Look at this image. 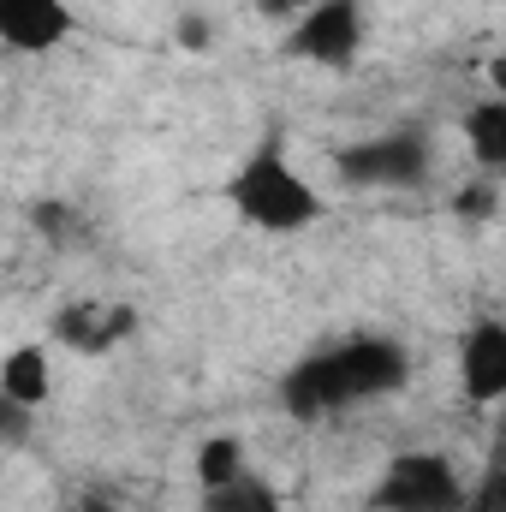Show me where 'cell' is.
<instances>
[{
    "label": "cell",
    "mask_w": 506,
    "mask_h": 512,
    "mask_svg": "<svg viewBox=\"0 0 506 512\" xmlns=\"http://www.w3.org/2000/svg\"><path fill=\"white\" fill-rule=\"evenodd\" d=\"M411 382V352L387 334H352L334 346L304 352L286 376H280V411L292 423H328L352 405H376L393 399Z\"/></svg>",
    "instance_id": "1"
},
{
    "label": "cell",
    "mask_w": 506,
    "mask_h": 512,
    "mask_svg": "<svg viewBox=\"0 0 506 512\" xmlns=\"http://www.w3.org/2000/svg\"><path fill=\"white\" fill-rule=\"evenodd\" d=\"M221 197H227V209H233L245 227L274 233V239L316 227V221H322V209H328V203H322V191H316V185L298 173V161L286 155L280 131H268L251 155L227 173Z\"/></svg>",
    "instance_id": "2"
},
{
    "label": "cell",
    "mask_w": 506,
    "mask_h": 512,
    "mask_svg": "<svg viewBox=\"0 0 506 512\" xmlns=\"http://www.w3.org/2000/svg\"><path fill=\"white\" fill-rule=\"evenodd\" d=\"M471 489L459 477V465L435 447H411V453H393L387 471L376 477V489L364 495L370 512H465Z\"/></svg>",
    "instance_id": "3"
},
{
    "label": "cell",
    "mask_w": 506,
    "mask_h": 512,
    "mask_svg": "<svg viewBox=\"0 0 506 512\" xmlns=\"http://www.w3.org/2000/svg\"><path fill=\"white\" fill-rule=\"evenodd\" d=\"M334 167L358 191H417L435 173V143L423 126H393L364 137V143H346L334 155Z\"/></svg>",
    "instance_id": "4"
},
{
    "label": "cell",
    "mask_w": 506,
    "mask_h": 512,
    "mask_svg": "<svg viewBox=\"0 0 506 512\" xmlns=\"http://www.w3.org/2000/svg\"><path fill=\"white\" fill-rule=\"evenodd\" d=\"M364 36H370V24H364V0H310L298 18H292V30H286V54L292 60H304V66H352L358 54H364Z\"/></svg>",
    "instance_id": "5"
},
{
    "label": "cell",
    "mask_w": 506,
    "mask_h": 512,
    "mask_svg": "<svg viewBox=\"0 0 506 512\" xmlns=\"http://www.w3.org/2000/svg\"><path fill=\"white\" fill-rule=\"evenodd\" d=\"M131 328H137V310H131V304L78 298V304L54 310V340H60V346H72V352H84V358L114 352L120 340H131Z\"/></svg>",
    "instance_id": "6"
},
{
    "label": "cell",
    "mask_w": 506,
    "mask_h": 512,
    "mask_svg": "<svg viewBox=\"0 0 506 512\" xmlns=\"http://www.w3.org/2000/svg\"><path fill=\"white\" fill-rule=\"evenodd\" d=\"M459 387L471 405H495L506 393V322L477 316L471 334L459 340Z\"/></svg>",
    "instance_id": "7"
},
{
    "label": "cell",
    "mask_w": 506,
    "mask_h": 512,
    "mask_svg": "<svg viewBox=\"0 0 506 512\" xmlns=\"http://www.w3.org/2000/svg\"><path fill=\"white\" fill-rule=\"evenodd\" d=\"M72 36L66 0H0V48L12 54H54Z\"/></svg>",
    "instance_id": "8"
},
{
    "label": "cell",
    "mask_w": 506,
    "mask_h": 512,
    "mask_svg": "<svg viewBox=\"0 0 506 512\" xmlns=\"http://www.w3.org/2000/svg\"><path fill=\"white\" fill-rule=\"evenodd\" d=\"M0 393L36 411V405H42V399L54 393V370H48V352H42V346H12V352H6V364H0Z\"/></svg>",
    "instance_id": "9"
},
{
    "label": "cell",
    "mask_w": 506,
    "mask_h": 512,
    "mask_svg": "<svg viewBox=\"0 0 506 512\" xmlns=\"http://www.w3.org/2000/svg\"><path fill=\"white\" fill-rule=\"evenodd\" d=\"M465 143H471L477 167H483L489 179H501L506 173V102L501 96H489V102H477V108L465 114Z\"/></svg>",
    "instance_id": "10"
},
{
    "label": "cell",
    "mask_w": 506,
    "mask_h": 512,
    "mask_svg": "<svg viewBox=\"0 0 506 512\" xmlns=\"http://www.w3.org/2000/svg\"><path fill=\"white\" fill-rule=\"evenodd\" d=\"M197 507H203V512H286V507H280V489H274L268 477H256L251 465H245L239 477H227V483L203 489V495H197Z\"/></svg>",
    "instance_id": "11"
},
{
    "label": "cell",
    "mask_w": 506,
    "mask_h": 512,
    "mask_svg": "<svg viewBox=\"0 0 506 512\" xmlns=\"http://www.w3.org/2000/svg\"><path fill=\"white\" fill-rule=\"evenodd\" d=\"M239 471H245V447L233 435H215V441L197 447V489H215V483H227Z\"/></svg>",
    "instance_id": "12"
},
{
    "label": "cell",
    "mask_w": 506,
    "mask_h": 512,
    "mask_svg": "<svg viewBox=\"0 0 506 512\" xmlns=\"http://www.w3.org/2000/svg\"><path fill=\"white\" fill-rule=\"evenodd\" d=\"M30 429H36V411L0 393V447H24V441H30Z\"/></svg>",
    "instance_id": "13"
},
{
    "label": "cell",
    "mask_w": 506,
    "mask_h": 512,
    "mask_svg": "<svg viewBox=\"0 0 506 512\" xmlns=\"http://www.w3.org/2000/svg\"><path fill=\"white\" fill-rule=\"evenodd\" d=\"M495 203H501V179H477L471 191H459V215H471V221H483V215H495Z\"/></svg>",
    "instance_id": "14"
},
{
    "label": "cell",
    "mask_w": 506,
    "mask_h": 512,
    "mask_svg": "<svg viewBox=\"0 0 506 512\" xmlns=\"http://www.w3.org/2000/svg\"><path fill=\"white\" fill-rule=\"evenodd\" d=\"M304 6H310V0H256V12H262V18H286V24H292Z\"/></svg>",
    "instance_id": "15"
},
{
    "label": "cell",
    "mask_w": 506,
    "mask_h": 512,
    "mask_svg": "<svg viewBox=\"0 0 506 512\" xmlns=\"http://www.w3.org/2000/svg\"><path fill=\"white\" fill-rule=\"evenodd\" d=\"M465 512H501V507H495V495H471V501H465Z\"/></svg>",
    "instance_id": "16"
},
{
    "label": "cell",
    "mask_w": 506,
    "mask_h": 512,
    "mask_svg": "<svg viewBox=\"0 0 506 512\" xmlns=\"http://www.w3.org/2000/svg\"><path fill=\"white\" fill-rule=\"evenodd\" d=\"M84 512H114V507H108V495H84Z\"/></svg>",
    "instance_id": "17"
}]
</instances>
